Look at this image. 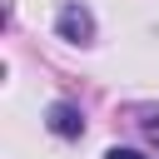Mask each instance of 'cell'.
Segmentation results:
<instances>
[{"label": "cell", "instance_id": "obj_3", "mask_svg": "<svg viewBox=\"0 0 159 159\" xmlns=\"http://www.w3.org/2000/svg\"><path fill=\"white\" fill-rule=\"evenodd\" d=\"M104 159H144V154H139V149H109Z\"/></svg>", "mask_w": 159, "mask_h": 159}, {"label": "cell", "instance_id": "obj_1", "mask_svg": "<svg viewBox=\"0 0 159 159\" xmlns=\"http://www.w3.org/2000/svg\"><path fill=\"white\" fill-rule=\"evenodd\" d=\"M50 129H55V134H65V139H75V134L84 129V119H80V109H75V104H55V109H50Z\"/></svg>", "mask_w": 159, "mask_h": 159}, {"label": "cell", "instance_id": "obj_2", "mask_svg": "<svg viewBox=\"0 0 159 159\" xmlns=\"http://www.w3.org/2000/svg\"><path fill=\"white\" fill-rule=\"evenodd\" d=\"M60 30H65V35H70V40H84V35H89V15H84V10H75V5H70V10H65V15H60Z\"/></svg>", "mask_w": 159, "mask_h": 159}]
</instances>
